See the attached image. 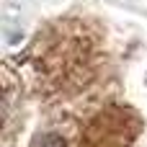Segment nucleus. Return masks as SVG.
Listing matches in <instances>:
<instances>
[{
    "instance_id": "nucleus-1",
    "label": "nucleus",
    "mask_w": 147,
    "mask_h": 147,
    "mask_svg": "<svg viewBox=\"0 0 147 147\" xmlns=\"http://www.w3.org/2000/svg\"><path fill=\"white\" fill-rule=\"evenodd\" d=\"M31 147H70L67 145V140H65V134L62 132H41V134H36V140L31 142Z\"/></svg>"
}]
</instances>
